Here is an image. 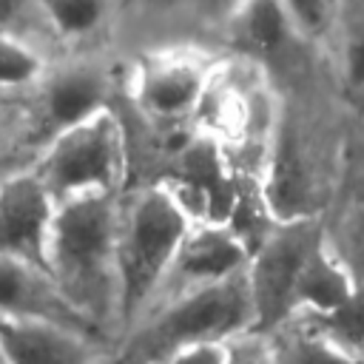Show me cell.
I'll list each match as a JSON object with an SVG mask.
<instances>
[{"label": "cell", "mask_w": 364, "mask_h": 364, "mask_svg": "<svg viewBox=\"0 0 364 364\" xmlns=\"http://www.w3.org/2000/svg\"><path fill=\"white\" fill-rule=\"evenodd\" d=\"M347 80L355 88L364 85V26L355 31V37L350 40V48H347Z\"/></svg>", "instance_id": "22"}, {"label": "cell", "mask_w": 364, "mask_h": 364, "mask_svg": "<svg viewBox=\"0 0 364 364\" xmlns=\"http://www.w3.org/2000/svg\"><path fill=\"white\" fill-rule=\"evenodd\" d=\"M245 31L250 43L262 51H273L287 34V9L282 0H247Z\"/></svg>", "instance_id": "15"}, {"label": "cell", "mask_w": 364, "mask_h": 364, "mask_svg": "<svg viewBox=\"0 0 364 364\" xmlns=\"http://www.w3.org/2000/svg\"><path fill=\"white\" fill-rule=\"evenodd\" d=\"M318 321L333 338L355 347L364 344V290H353L338 307L318 313Z\"/></svg>", "instance_id": "16"}, {"label": "cell", "mask_w": 364, "mask_h": 364, "mask_svg": "<svg viewBox=\"0 0 364 364\" xmlns=\"http://www.w3.org/2000/svg\"><path fill=\"white\" fill-rule=\"evenodd\" d=\"M202 94V77L191 65H168L148 77L145 102L156 114H182L196 105Z\"/></svg>", "instance_id": "12"}, {"label": "cell", "mask_w": 364, "mask_h": 364, "mask_svg": "<svg viewBox=\"0 0 364 364\" xmlns=\"http://www.w3.org/2000/svg\"><path fill=\"white\" fill-rule=\"evenodd\" d=\"M156 364H225V350L219 341H205V344H191L168 353Z\"/></svg>", "instance_id": "20"}, {"label": "cell", "mask_w": 364, "mask_h": 364, "mask_svg": "<svg viewBox=\"0 0 364 364\" xmlns=\"http://www.w3.org/2000/svg\"><path fill=\"white\" fill-rule=\"evenodd\" d=\"M0 347L9 364H88L85 336L20 316H0Z\"/></svg>", "instance_id": "8"}, {"label": "cell", "mask_w": 364, "mask_h": 364, "mask_svg": "<svg viewBox=\"0 0 364 364\" xmlns=\"http://www.w3.org/2000/svg\"><path fill=\"white\" fill-rule=\"evenodd\" d=\"M353 293V284L347 273L338 267L336 259H330L321 247V242L307 253L299 282H296V304H307L316 313H327L338 307Z\"/></svg>", "instance_id": "11"}, {"label": "cell", "mask_w": 364, "mask_h": 364, "mask_svg": "<svg viewBox=\"0 0 364 364\" xmlns=\"http://www.w3.org/2000/svg\"><path fill=\"white\" fill-rule=\"evenodd\" d=\"M245 256H247L245 245L228 228L210 225L196 233L188 230L173 262L185 276L196 282H216L239 273L245 264Z\"/></svg>", "instance_id": "9"}, {"label": "cell", "mask_w": 364, "mask_h": 364, "mask_svg": "<svg viewBox=\"0 0 364 364\" xmlns=\"http://www.w3.org/2000/svg\"><path fill=\"white\" fill-rule=\"evenodd\" d=\"M267 199L270 208L276 213H282V219H301V202L307 193V182H304V168L299 159V151L293 148V142L284 136L279 142L276 159H273V173H270V188H267Z\"/></svg>", "instance_id": "13"}, {"label": "cell", "mask_w": 364, "mask_h": 364, "mask_svg": "<svg viewBox=\"0 0 364 364\" xmlns=\"http://www.w3.org/2000/svg\"><path fill=\"white\" fill-rule=\"evenodd\" d=\"M321 242L318 228L301 216L270 233L247 270L253 299V330H270L296 307V282L307 253Z\"/></svg>", "instance_id": "4"}, {"label": "cell", "mask_w": 364, "mask_h": 364, "mask_svg": "<svg viewBox=\"0 0 364 364\" xmlns=\"http://www.w3.org/2000/svg\"><path fill=\"white\" fill-rule=\"evenodd\" d=\"M290 364H364V361L341 353L338 347H333L321 338H304L293 347Z\"/></svg>", "instance_id": "19"}, {"label": "cell", "mask_w": 364, "mask_h": 364, "mask_svg": "<svg viewBox=\"0 0 364 364\" xmlns=\"http://www.w3.org/2000/svg\"><path fill=\"white\" fill-rule=\"evenodd\" d=\"M51 191L40 176H11L0 185V253L26 259L51 273Z\"/></svg>", "instance_id": "6"}, {"label": "cell", "mask_w": 364, "mask_h": 364, "mask_svg": "<svg viewBox=\"0 0 364 364\" xmlns=\"http://www.w3.org/2000/svg\"><path fill=\"white\" fill-rule=\"evenodd\" d=\"M102 94H105V88L97 74H88V71L63 74L48 85V94H46L48 119L60 131L71 128L77 122H85L88 117L100 114Z\"/></svg>", "instance_id": "10"}, {"label": "cell", "mask_w": 364, "mask_h": 364, "mask_svg": "<svg viewBox=\"0 0 364 364\" xmlns=\"http://www.w3.org/2000/svg\"><path fill=\"white\" fill-rule=\"evenodd\" d=\"M20 6H23V0H0V26L9 23L11 17H17Z\"/></svg>", "instance_id": "23"}, {"label": "cell", "mask_w": 364, "mask_h": 364, "mask_svg": "<svg viewBox=\"0 0 364 364\" xmlns=\"http://www.w3.org/2000/svg\"><path fill=\"white\" fill-rule=\"evenodd\" d=\"M0 364H9V358H6V353H3V347H0Z\"/></svg>", "instance_id": "24"}, {"label": "cell", "mask_w": 364, "mask_h": 364, "mask_svg": "<svg viewBox=\"0 0 364 364\" xmlns=\"http://www.w3.org/2000/svg\"><path fill=\"white\" fill-rule=\"evenodd\" d=\"M0 162H3V154H0Z\"/></svg>", "instance_id": "25"}, {"label": "cell", "mask_w": 364, "mask_h": 364, "mask_svg": "<svg viewBox=\"0 0 364 364\" xmlns=\"http://www.w3.org/2000/svg\"><path fill=\"white\" fill-rule=\"evenodd\" d=\"M242 327H253V299L247 273H233L228 279L205 282L179 299L145 333L142 347L151 358H165L179 347L219 341Z\"/></svg>", "instance_id": "2"}, {"label": "cell", "mask_w": 364, "mask_h": 364, "mask_svg": "<svg viewBox=\"0 0 364 364\" xmlns=\"http://www.w3.org/2000/svg\"><path fill=\"white\" fill-rule=\"evenodd\" d=\"M188 173L193 176V185L196 191L202 193L205 199V208L213 213V219H222L219 213H230V185L225 182V173H222V165L216 159V154L205 145H196L188 159Z\"/></svg>", "instance_id": "14"}, {"label": "cell", "mask_w": 364, "mask_h": 364, "mask_svg": "<svg viewBox=\"0 0 364 364\" xmlns=\"http://www.w3.org/2000/svg\"><path fill=\"white\" fill-rule=\"evenodd\" d=\"M37 68L40 63L26 46L0 37V88L28 82L37 74Z\"/></svg>", "instance_id": "18"}, {"label": "cell", "mask_w": 364, "mask_h": 364, "mask_svg": "<svg viewBox=\"0 0 364 364\" xmlns=\"http://www.w3.org/2000/svg\"><path fill=\"white\" fill-rule=\"evenodd\" d=\"M40 3L48 9L57 28L65 34H80L94 28L102 11L100 0H40Z\"/></svg>", "instance_id": "17"}, {"label": "cell", "mask_w": 364, "mask_h": 364, "mask_svg": "<svg viewBox=\"0 0 364 364\" xmlns=\"http://www.w3.org/2000/svg\"><path fill=\"white\" fill-rule=\"evenodd\" d=\"M0 316L40 318L80 336L91 333L88 318L68 301L48 270L9 253H0Z\"/></svg>", "instance_id": "7"}, {"label": "cell", "mask_w": 364, "mask_h": 364, "mask_svg": "<svg viewBox=\"0 0 364 364\" xmlns=\"http://www.w3.org/2000/svg\"><path fill=\"white\" fill-rule=\"evenodd\" d=\"M185 236L188 216L168 193L151 191L134 205L122 242L117 245L122 310L128 316L154 293L156 282L176 259Z\"/></svg>", "instance_id": "1"}, {"label": "cell", "mask_w": 364, "mask_h": 364, "mask_svg": "<svg viewBox=\"0 0 364 364\" xmlns=\"http://www.w3.org/2000/svg\"><path fill=\"white\" fill-rule=\"evenodd\" d=\"M119 168V136L117 128L94 114L85 122L63 128L40 176L48 191L57 193H85L105 191Z\"/></svg>", "instance_id": "5"}, {"label": "cell", "mask_w": 364, "mask_h": 364, "mask_svg": "<svg viewBox=\"0 0 364 364\" xmlns=\"http://www.w3.org/2000/svg\"><path fill=\"white\" fill-rule=\"evenodd\" d=\"M114 208L105 191L71 193L54 213L48 233L51 273L74 284H88L114 250Z\"/></svg>", "instance_id": "3"}, {"label": "cell", "mask_w": 364, "mask_h": 364, "mask_svg": "<svg viewBox=\"0 0 364 364\" xmlns=\"http://www.w3.org/2000/svg\"><path fill=\"white\" fill-rule=\"evenodd\" d=\"M282 3L304 31H318L327 20V0H282Z\"/></svg>", "instance_id": "21"}]
</instances>
